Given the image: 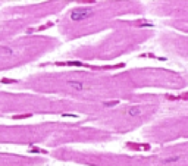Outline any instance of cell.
<instances>
[{
	"label": "cell",
	"mask_w": 188,
	"mask_h": 166,
	"mask_svg": "<svg viewBox=\"0 0 188 166\" xmlns=\"http://www.w3.org/2000/svg\"><path fill=\"white\" fill-rule=\"evenodd\" d=\"M60 65H69V66H82V63H81V62H75V60H72V62L60 63Z\"/></svg>",
	"instance_id": "4"
},
{
	"label": "cell",
	"mask_w": 188,
	"mask_h": 166,
	"mask_svg": "<svg viewBox=\"0 0 188 166\" xmlns=\"http://www.w3.org/2000/svg\"><path fill=\"white\" fill-rule=\"evenodd\" d=\"M140 113H141V109H140V107L132 106V107H129V109H128V115H129V116H138Z\"/></svg>",
	"instance_id": "3"
},
{
	"label": "cell",
	"mask_w": 188,
	"mask_h": 166,
	"mask_svg": "<svg viewBox=\"0 0 188 166\" xmlns=\"http://www.w3.org/2000/svg\"><path fill=\"white\" fill-rule=\"evenodd\" d=\"M93 9L91 8H75L74 10H71V19L72 21H82L91 16Z\"/></svg>",
	"instance_id": "1"
},
{
	"label": "cell",
	"mask_w": 188,
	"mask_h": 166,
	"mask_svg": "<svg viewBox=\"0 0 188 166\" xmlns=\"http://www.w3.org/2000/svg\"><path fill=\"white\" fill-rule=\"evenodd\" d=\"M62 116H65V118H77V115L74 113H63Z\"/></svg>",
	"instance_id": "10"
},
{
	"label": "cell",
	"mask_w": 188,
	"mask_h": 166,
	"mask_svg": "<svg viewBox=\"0 0 188 166\" xmlns=\"http://www.w3.org/2000/svg\"><path fill=\"white\" fill-rule=\"evenodd\" d=\"M116 104H118V100H115V101H106L104 106L106 107H112V106H116Z\"/></svg>",
	"instance_id": "7"
},
{
	"label": "cell",
	"mask_w": 188,
	"mask_h": 166,
	"mask_svg": "<svg viewBox=\"0 0 188 166\" xmlns=\"http://www.w3.org/2000/svg\"><path fill=\"white\" fill-rule=\"evenodd\" d=\"M26 118H31V113H24V115H15L13 119H26Z\"/></svg>",
	"instance_id": "5"
},
{
	"label": "cell",
	"mask_w": 188,
	"mask_h": 166,
	"mask_svg": "<svg viewBox=\"0 0 188 166\" xmlns=\"http://www.w3.org/2000/svg\"><path fill=\"white\" fill-rule=\"evenodd\" d=\"M68 85H71L74 90H77V91H81V90H84V84L79 81H74V79H71V81H68Z\"/></svg>",
	"instance_id": "2"
},
{
	"label": "cell",
	"mask_w": 188,
	"mask_h": 166,
	"mask_svg": "<svg viewBox=\"0 0 188 166\" xmlns=\"http://www.w3.org/2000/svg\"><path fill=\"white\" fill-rule=\"evenodd\" d=\"M179 156H175V157H169V159H166V162L168 163H170V162H176V160H179Z\"/></svg>",
	"instance_id": "8"
},
{
	"label": "cell",
	"mask_w": 188,
	"mask_h": 166,
	"mask_svg": "<svg viewBox=\"0 0 188 166\" xmlns=\"http://www.w3.org/2000/svg\"><path fill=\"white\" fill-rule=\"evenodd\" d=\"M2 82H3V84H15L16 79H9V78H3V79H2Z\"/></svg>",
	"instance_id": "6"
},
{
	"label": "cell",
	"mask_w": 188,
	"mask_h": 166,
	"mask_svg": "<svg viewBox=\"0 0 188 166\" xmlns=\"http://www.w3.org/2000/svg\"><path fill=\"white\" fill-rule=\"evenodd\" d=\"M30 151H31V153H46L44 150H40V148H35V147L30 148Z\"/></svg>",
	"instance_id": "9"
}]
</instances>
